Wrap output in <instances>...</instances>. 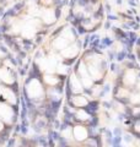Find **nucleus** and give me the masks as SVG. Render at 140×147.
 Masks as SVG:
<instances>
[{
    "instance_id": "1",
    "label": "nucleus",
    "mask_w": 140,
    "mask_h": 147,
    "mask_svg": "<svg viewBox=\"0 0 140 147\" xmlns=\"http://www.w3.org/2000/svg\"><path fill=\"white\" fill-rule=\"evenodd\" d=\"M43 20L46 22H53L54 21V15H53V12L50 11V10H47L43 12Z\"/></svg>"
}]
</instances>
